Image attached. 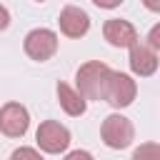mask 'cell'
Instances as JSON below:
<instances>
[{"instance_id": "cell-12", "label": "cell", "mask_w": 160, "mask_h": 160, "mask_svg": "<svg viewBox=\"0 0 160 160\" xmlns=\"http://www.w3.org/2000/svg\"><path fill=\"white\" fill-rule=\"evenodd\" d=\"M10 160H42V155L35 150V148H18V150H12V155H10Z\"/></svg>"}, {"instance_id": "cell-13", "label": "cell", "mask_w": 160, "mask_h": 160, "mask_svg": "<svg viewBox=\"0 0 160 160\" xmlns=\"http://www.w3.org/2000/svg\"><path fill=\"white\" fill-rule=\"evenodd\" d=\"M148 42H150L155 50H160V22L150 28V32H148Z\"/></svg>"}, {"instance_id": "cell-17", "label": "cell", "mask_w": 160, "mask_h": 160, "mask_svg": "<svg viewBox=\"0 0 160 160\" xmlns=\"http://www.w3.org/2000/svg\"><path fill=\"white\" fill-rule=\"evenodd\" d=\"M142 5H145L150 12H160V0H142Z\"/></svg>"}, {"instance_id": "cell-15", "label": "cell", "mask_w": 160, "mask_h": 160, "mask_svg": "<svg viewBox=\"0 0 160 160\" xmlns=\"http://www.w3.org/2000/svg\"><path fill=\"white\" fill-rule=\"evenodd\" d=\"M98 8H105V10H112V8H118L122 0H92Z\"/></svg>"}, {"instance_id": "cell-14", "label": "cell", "mask_w": 160, "mask_h": 160, "mask_svg": "<svg viewBox=\"0 0 160 160\" xmlns=\"http://www.w3.org/2000/svg\"><path fill=\"white\" fill-rule=\"evenodd\" d=\"M65 160H95L88 150H72V152H68L65 155Z\"/></svg>"}, {"instance_id": "cell-1", "label": "cell", "mask_w": 160, "mask_h": 160, "mask_svg": "<svg viewBox=\"0 0 160 160\" xmlns=\"http://www.w3.org/2000/svg\"><path fill=\"white\" fill-rule=\"evenodd\" d=\"M110 72L112 70L100 60H90V62L80 65L75 72V85H78L80 95L85 100H105V88H108Z\"/></svg>"}, {"instance_id": "cell-4", "label": "cell", "mask_w": 160, "mask_h": 160, "mask_svg": "<svg viewBox=\"0 0 160 160\" xmlns=\"http://www.w3.org/2000/svg\"><path fill=\"white\" fill-rule=\"evenodd\" d=\"M135 95H138L135 80L125 72L112 70L108 78V88H105V102H110L112 108H128V105H132Z\"/></svg>"}, {"instance_id": "cell-11", "label": "cell", "mask_w": 160, "mask_h": 160, "mask_svg": "<svg viewBox=\"0 0 160 160\" xmlns=\"http://www.w3.org/2000/svg\"><path fill=\"white\" fill-rule=\"evenodd\" d=\"M132 160H160V145L158 142H142L132 150Z\"/></svg>"}, {"instance_id": "cell-18", "label": "cell", "mask_w": 160, "mask_h": 160, "mask_svg": "<svg viewBox=\"0 0 160 160\" xmlns=\"http://www.w3.org/2000/svg\"><path fill=\"white\" fill-rule=\"evenodd\" d=\"M35 2H45V0H35Z\"/></svg>"}, {"instance_id": "cell-10", "label": "cell", "mask_w": 160, "mask_h": 160, "mask_svg": "<svg viewBox=\"0 0 160 160\" xmlns=\"http://www.w3.org/2000/svg\"><path fill=\"white\" fill-rule=\"evenodd\" d=\"M58 102H60V108L68 112V115H72V118H78V115H82L85 112V108H88V102H85V98L80 95V90H75V88H70L68 82H58Z\"/></svg>"}, {"instance_id": "cell-2", "label": "cell", "mask_w": 160, "mask_h": 160, "mask_svg": "<svg viewBox=\"0 0 160 160\" xmlns=\"http://www.w3.org/2000/svg\"><path fill=\"white\" fill-rule=\"evenodd\" d=\"M100 135H102V142L110 148V150H125L132 145L135 140V128L132 122L125 118V115H108L102 120V128H100Z\"/></svg>"}, {"instance_id": "cell-8", "label": "cell", "mask_w": 160, "mask_h": 160, "mask_svg": "<svg viewBox=\"0 0 160 160\" xmlns=\"http://www.w3.org/2000/svg\"><path fill=\"white\" fill-rule=\"evenodd\" d=\"M58 25H60V32L68 35V38H82L88 30H90V18L85 10L75 8V5H65L60 10V18H58Z\"/></svg>"}, {"instance_id": "cell-6", "label": "cell", "mask_w": 160, "mask_h": 160, "mask_svg": "<svg viewBox=\"0 0 160 160\" xmlns=\"http://www.w3.org/2000/svg\"><path fill=\"white\" fill-rule=\"evenodd\" d=\"M30 128V115L20 102H5L0 108V132L8 138H22Z\"/></svg>"}, {"instance_id": "cell-7", "label": "cell", "mask_w": 160, "mask_h": 160, "mask_svg": "<svg viewBox=\"0 0 160 160\" xmlns=\"http://www.w3.org/2000/svg\"><path fill=\"white\" fill-rule=\"evenodd\" d=\"M158 52L150 42H135L130 48V70L140 78H150L155 70H158Z\"/></svg>"}, {"instance_id": "cell-5", "label": "cell", "mask_w": 160, "mask_h": 160, "mask_svg": "<svg viewBox=\"0 0 160 160\" xmlns=\"http://www.w3.org/2000/svg\"><path fill=\"white\" fill-rule=\"evenodd\" d=\"M25 52L28 58L38 60V62H45L50 60L55 52H58V35L48 28H35L25 35Z\"/></svg>"}, {"instance_id": "cell-16", "label": "cell", "mask_w": 160, "mask_h": 160, "mask_svg": "<svg viewBox=\"0 0 160 160\" xmlns=\"http://www.w3.org/2000/svg\"><path fill=\"white\" fill-rule=\"evenodd\" d=\"M8 25H10V12H8V8L0 5V30H5Z\"/></svg>"}, {"instance_id": "cell-3", "label": "cell", "mask_w": 160, "mask_h": 160, "mask_svg": "<svg viewBox=\"0 0 160 160\" xmlns=\"http://www.w3.org/2000/svg\"><path fill=\"white\" fill-rule=\"evenodd\" d=\"M35 140H38V148L42 152L58 155V152L68 150V145H70V130L65 125H60L58 120H45V122H40V128L35 132Z\"/></svg>"}, {"instance_id": "cell-9", "label": "cell", "mask_w": 160, "mask_h": 160, "mask_svg": "<svg viewBox=\"0 0 160 160\" xmlns=\"http://www.w3.org/2000/svg\"><path fill=\"white\" fill-rule=\"evenodd\" d=\"M102 35L112 48H132L138 42V30L128 20H120V18L108 20L102 25Z\"/></svg>"}]
</instances>
